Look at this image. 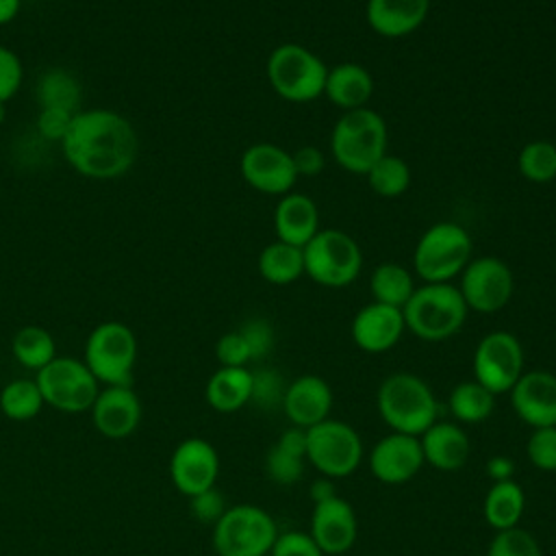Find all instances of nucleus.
I'll use <instances>...</instances> for the list:
<instances>
[{"label": "nucleus", "mask_w": 556, "mask_h": 556, "mask_svg": "<svg viewBox=\"0 0 556 556\" xmlns=\"http://www.w3.org/2000/svg\"><path fill=\"white\" fill-rule=\"evenodd\" d=\"M328 67L300 43H280L267 59V80L287 102H313L324 96Z\"/></svg>", "instance_id": "423d86ee"}, {"label": "nucleus", "mask_w": 556, "mask_h": 556, "mask_svg": "<svg viewBox=\"0 0 556 556\" xmlns=\"http://www.w3.org/2000/svg\"><path fill=\"white\" fill-rule=\"evenodd\" d=\"M369 291L374 295V302L402 308L413 295L415 282L404 265L380 263L369 278Z\"/></svg>", "instance_id": "7c9ffc66"}, {"label": "nucleus", "mask_w": 556, "mask_h": 556, "mask_svg": "<svg viewBox=\"0 0 556 556\" xmlns=\"http://www.w3.org/2000/svg\"><path fill=\"white\" fill-rule=\"evenodd\" d=\"M20 11V0H0V26L9 24Z\"/></svg>", "instance_id": "8fccbe9b"}, {"label": "nucleus", "mask_w": 556, "mask_h": 556, "mask_svg": "<svg viewBox=\"0 0 556 556\" xmlns=\"http://www.w3.org/2000/svg\"><path fill=\"white\" fill-rule=\"evenodd\" d=\"M374 93L371 74L358 63H339L326 74L324 96L343 111L363 109Z\"/></svg>", "instance_id": "393cba45"}, {"label": "nucleus", "mask_w": 556, "mask_h": 556, "mask_svg": "<svg viewBox=\"0 0 556 556\" xmlns=\"http://www.w3.org/2000/svg\"><path fill=\"white\" fill-rule=\"evenodd\" d=\"M387 124L380 113L363 106L345 111L330 135L332 159L352 174H367L387 154Z\"/></svg>", "instance_id": "20e7f679"}, {"label": "nucleus", "mask_w": 556, "mask_h": 556, "mask_svg": "<svg viewBox=\"0 0 556 556\" xmlns=\"http://www.w3.org/2000/svg\"><path fill=\"white\" fill-rule=\"evenodd\" d=\"M4 122V102H0V124Z\"/></svg>", "instance_id": "3c124183"}, {"label": "nucleus", "mask_w": 556, "mask_h": 556, "mask_svg": "<svg viewBox=\"0 0 556 556\" xmlns=\"http://www.w3.org/2000/svg\"><path fill=\"white\" fill-rule=\"evenodd\" d=\"M526 510V493L515 480L491 482V489L482 502L484 521L495 530H508L519 526Z\"/></svg>", "instance_id": "cd10ccee"}, {"label": "nucleus", "mask_w": 556, "mask_h": 556, "mask_svg": "<svg viewBox=\"0 0 556 556\" xmlns=\"http://www.w3.org/2000/svg\"><path fill=\"white\" fill-rule=\"evenodd\" d=\"M467 311L458 287L450 282H424L415 287L402 306L406 328L421 341H445L454 337L463 328Z\"/></svg>", "instance_id": "7ed1b4c3"}, {"label": "nucleus", "mask_w": 556, "mask_h": 556, "mask_svg": "<svg viewBox=\"0 0 556 556\" xmlns=\"http://www.w3.org/2000/svg\"><path fill=\"white\" fill-rule=\"evenodd\" d=\"M252 371L248 367H219L206 382L204 397L217 413H235L250 404Z\"/></svg>", "instance_id": "bb28decb"}, {"label": "nucleus", "mask_w": 556, "mask_h": 556, "mask_svg": "<svg viewBox=\"0 0 556 556\" xmlns=\"http://www.w3.org/2000/svg\"><path fill=\"white\" fill-rule=\"evenodd\" d=\"M458 291L469 311L497 313L515 293V276L502 258L478 256L460 271Z\"/></svg>", "instance_id": "ddd939ff"}, {"label": "nucleus", "mask_w": 556, "mask_h": 556, "mask_svg": "<svg viewBox=\"0 0 556 556\" xmlns=\"http://www.w3.org/2000/svg\"><path fill=\"white\" fill-rule=\"evenodd\" d=\"M365 176L369 189L380 198H397L410 185L408 163L395 154H382Z\"/></svg>", "instance_id": "72a5a7b5"}, {"label": "nucleus", "mask_w": 556, "mask_h": 556, "mask_svg": "<svg viewBox=\"0 0 556 556\" xmlns=\"http://www.w3.org/2000/svg\"><path fill=\"white\" fill-rule=\"evenodd\" d=\"M35 382L39 384L43 402L63 413L89 410L100 391V382L85 361L70 356H54L37 371Z\"/></svg>", "instance_id": "9b49d317"}, {"label": "nucleus", "mask_w": 556, "mask_h": 556, "mask_svg": "<svg viewBox=\"0 0 556 556\" xmlns=\"http://www.w3.org/2000/svg\"><path fill=\"white\" fill-rule=\"evenodd\" d=\"M169 476L174 486L187 497L215 486L219 476L217 450L200 437L180 441L169 458Z\"/></svg>", "instance_id": "2eb2a0df"}, {"label": "nucleus", "mask_w": 556, "mask_h": 556, "mask_svg": "<svg viewBox=\"0 0 556 556\" xmlns=\"http://www.w3.org/2000/svg\"><path fill=\"white\" fill-rule=\"evenodd\" d=\"M269 556H324V552L317 547L313 536L302 530H287L278 532Z\"/></svg>", "instance_id": "a19ab883"}, {"label": "nucleus", "mask_w": 556, "mask_h": 556, "mask_svg": "<svg viewBox=\"0 0 556 556\" xmlns=\"http://www.w3.org/2000/svg\"><path fill=\"white\" fill-rule=\"evenodd\" d=\"M13 356L28 369L39 371L56 356V345L52 334L41 326H24L15 332L11 341Z\"/></svg>", "instance_id": "2f4dec72"}, {"label": "nucleus", "mask_w": 556, "mask_h": 556, "mask_svg": "<svg viewBox=\"0 0 556 556\" xmlns=\"http://www.w3.org/2000/svg\"><path fill=\"white\" fill-rule=\"evenodd\" d=\"M486 556H543V549L528 530L515 526L495 532L493 541L489 543Z\"/></svg>", "instance_id": "4c0bfd02"}, {"label": "nucleus", "mask_w": 556, "mask_h": 556, "mask_svg": "<svg viewBox=\"0 0 556 556\" xmlns=\"http://www.w3.org/2000/svg\"><path fill=\"white\" fill-rule=\"evenodd\" d=\"M287 384L282 376L271 367H258L252 369V395L250 402L263 410L282 408Z\"/></svg>", "instance_id": "e433bc0d"}, {"label": "nucleus", "mask_w": 556, "mask_h": 556, "mask_svg": "<svg viewBox=\"0 0 556 556\" xmlns=\"http://www.w3.org/2000/svg\"><path fill=\"white\" fill-rule=\"evenodd\" d=\"M510 406L515 415L534 428L556 426V374L545 369H530L513 384Z\"/></svg>", "instance_id": "dca6fc26"}, {"label": "nucleus", "mask_w": 556, "mask_h": 556, "mask_svg": "<svg viewBox=\"0 0 556 556\" xmlns=\"http://www.w3.org/2000/svg\"><path fill=\"white\" fill-rule=\"evenodd\" d=\"M282 410L291 421V426L308 430L330 417L332 389L324 378L315 374L298 376L287 384V391L282 397Z\"/></svg>", "instance_id": "aec40b11"}, {"label": "nucleus", "mask_w": 556, "mask_h": 556, "mask_svg": "<svg viewBox=\"0 0 556 556\" xmlns=\"http://www.w3.org/2000/svg\"><path fill=\"white\" fill-rule=\"evenodd\" d=\"M239 332L243 334V339L248 343L252 361H263L271 352V348H274V328L267 319H263V317L248 319L239 328Z\"/></svg>", "instance_id": "ea45409f"}, {"label": "nucleus", "mask_w": 556, "mask_h": 556, "mask_svg": "<svg viewBox=\"0 0 556 556\" xmlns=\"http://www.w3.org/2000/svg\"><path fill=\"white\" fill-rule=\"evenodd\" d=\"M471 261V237L454 222L432 224L417 241L413 267L424 282H450Z\"/></svg>", "instance_id": "0eeeda50"}, {"label": "nucleus", "mask_w": 556, "mask_h": 556, "mask_svg": "<svg viewBox=\"0 0 556 556\" xmlns=\"http://www.w3.org/2000/svg\"><path fill=\"white\" fill-rule=\"evenodd\" d=\"M430 9V0H367L365 15L374 33L382 37H404L415 33Z\"/></svg>", "instance_id": "5701e85b"}, {"label": "nucleus", "mask_w": 556, "mask_h": 556, "mask_svg": "<svg viewBox=\"0 0 556 556\" xmlns=\"http://www.w3.org/2000/svg\"><path fill=\"white\" fill-rule=\"evenodd\" d=\"M74 115L76 113L63 111V109H41L37 117V130L41 137L50 141H63Z\"/></svg>", "instance_id": "a18cd8bd"}, {"label": "nucleus", "mask_w": 556, "mask_h": 556, "mask_svg": "<svg viewBox=\"0 0 556 556\" xmlns=\"http://www.w3.org/2000/svg\"><path fill=\"white\" fill-rule=\"evenodd\" d=\"M43 395L39 391V384L28 378L11 380L0 391V408L2 413L13 421H28L35 415H39L43 406Z\"/></svg>", "instance_id": "f704fd0d"}, {"label": "nucleus", "mask_w": 556, "mask_h": 556, "mask_svg": "<svg viewBox=\"0 0 556 556\" xmlns=\"http://www.w3.org/2000/svg\"><path fill=\"white\" fill-rule=\"evenodd\" d=\"M306 430L287 428L265 454V471L276 484H295L304 473Z\"/></svg>", "instance_id": "a878e982"}, {"label": "nucleus", "mask_w": 556, "mask_h": 556, "mask_svg": "<svg viewBox=\"0 0 556 556\" xmlns=\"http://www.w3.org/2000/svg\"><path fill=\"white\" fill-rule=\"evenodd\" d=\"M308 534L324 556L345 554L358 534V519L352 504L341 495L313 504Z\"/></svg>", "instance_id": "f3484780"}, {"label": "nucleus", "mask_w": 556, "mask_h": 556, "mask_svg": "<svg viewBox=\"0 0 556 556\" xmlns=\"http://www.w3.org/2000/svg\"><path fill=\"white\" fill-rule=\"evenodd\" d=\"M447 408L456 424H482L495 410V395L480 382L465 380L452 389Z\"/></svg>", "instance_id": "c756f323"}, {"label": "nucleus", "mask_w": 556, "mask_h": 556, "mask_svg": "<svg viewBox=\"0 0 556 556\" xmlns=\"http://www.w3.org/2000/svg\"><path fill=\"white\" fill-rule=\"evenodd\" d=\"M337 495V491H334V484H332V480L330 478H319V480H315L313 484H311V500H313V504H317V502H326V500H330V497H334Z\"/></svg>", "instance_id": "09e8293b"}, {"label": "nucleus", "mask_w": 556, "mask_h": 556, "mask_svg": "<svg viewBox=\"0 0 556 556\" xmlns=\"http://www.w3.org/2000/svg\"><path fill=\"white\" fill-rule=\"evenodd\" d=\"M239 167L243 180L267 195H287L298 180L291 152L267 141L250 146L243 152Z\"/></svg>", "instance_id": "4468645a"}, {"label": "nucleus", "mask_w": 556, "mask_h": 556, "mask_svg": "<svg viewBox=\"0 0 556 556\" xmlns=\"http://www.w3.org/2000/svg\"><path fill=\"white\" fill-rule=\"evenodd\" d=\"M65 161L83 176L109 180L126 174L139 152L132 124L109 109L78 111L61 141Z\"/></svg>", "instance_id": "f257e3e1"}, {"label": "nucleus", "mask_w": 556, "mask_h": 556, "mask_svg": "<svg viewBox=\"0 0 556 556\" xmlns=\"http://www.w3.org/2000/svg\"><path fill=\"white\" fill-rule=\"evenodd\" d=\"M361 434L345 421L324 419L306 430V463L324 478H348L363 460Z\"/></svg>", "instance_id": "9d476101"}, {"label": "nucleus", "mask_w": 556, "mask_h": 556, "mask_svg": "<svg viewBox=\"0 0 556 556\" xmlns=\"http://www.w3.org/2000/svg\"><path fill=\"white\" fill-rule=\"evenodd\" d=\"M22 76L24 70L20 56L11 48L0 46V102H7L17 93Z\"/></svg>", "instance_id": "37998d69"}, {"label": "nucleus", "mask_w": 556, "mask_h": 556, "mask_svg": "<svg viewBox=\"0 0 556 556\" xmlns=\"http://www.w3.org/2000/svg\"><path fill=\"white\" fill-rule=\"evenodd\" d=\"M419 437L391 432L382 437L369 452V469L384 484H402L415 478L424 467Z\"/></svg>", "instance_id": "a211bd4d"}, {"label": "nucleus", "mask_w": 556, "mask_h": 556, "mask_svg": "<svg viewBox=\"0 0 556 556\" xmlns=\"http://www.w3.org/2000/svg\"><path fill=\"white\" fill-rule=\"evenodd\" d=\"M526 454L539 471H556V426L534 428L526 443Z\"/></svg>", "instance_id": "58836bf2"}, {"label": "nucleus", "mask_w": 556, "mask_h": 556, "mask_svg": "<svg viewBox=\"0 0 556 556\" xmlns=\"http://www.w3.org/2000/svg\"><path fill=\"white\" fill-rule=\"evenodd\" d=\"M406 324L402 308L371 302L363 306L352 319V341L356 348L369 354H382L391 350L404 334Z\"/></svg>", "instance_id": "412c9836"}, {"label": "nucleus", "mask_w": 556, "mask_h": 556, "mask_svg": "<svg viewBox=\"0 0 556 556\" xmlns=\"http://www.w3.org/2000/svg\"><path fill=\"white\" fill-rule=\"evenodd\" d=\"M515 473V463L504 456V454H495L486 460V476L491 482H506L513 480Z\"/></svg>", "instance_id": "de8ad7c7"}, {"label": "nucleus", "mask_w": 556, "mask_h": 556, "mask_svg": "<svg viewBox=\"0 0 556 556\" xmlns=\"http://www.w3.org/2000/svg\"><path fill=\"white\" fill-rule=\"evenodd\" d=\"M298 176H315L324 169V154L315 146H304L298 152H291Z\"/></svg>", "instance_id": "49530a36"}, {"label": "nucleus", "mask_w": 556, "mask_h": 556, "mask_svg": "<svg viewBox=\"0 0 556 556\" xmlns=\"http://www.w3.org/2000/svg\"><path fill=\"white\" fill-rule=\"evenodd\" d=\"M278 536L274 517L256 504H235L213 523L217 556H269Z\"/></svg>", "instance_id": "39448f33"}, {"label": "nucleus", "mask_w": 556, "mask_h": 556, "mask_svg": "<svg viewBox=\"0 0 556 556\" xmlns=\"http://www.w3.org/2000/svg\"><path fill=\"white\" fill-rule=\"evenodd\" d=\"M554 146H556V141H554Z\"/></svg>", "instance_id": "603ef678"}, {"label": "nucleus", "mask_w": 556, "mask_h": 556, "mask_svg": "<svg viewBox=\"0 0 556 556\" xmlns=\"http://www.w3.org/2000/svg\"><path fill=\"white\" fill-rule=\"evenodd\" d=\"M215 356L222 367H245L252 361L248 343L239 330L226 332L217 339Z\"/></svg>", "instance_id": "79ce46f5"}, {"label": "nucleus", "mask_w": 556, "mask_h": 556, "mask_svg": "<svg viewBox=\"0 0 556 556\" xmlns=\"http://www.w3.org/2000/svg\"><path fill=\"white\" fill-rule=\"evenodd\" d=\"M304 274L321 287H348L363 267V252L356 239L337 228H319L317 235L302 248Z\"/></svg>", "instance_id": "6e6552de"}, {"label": "nucleus", "mask_w": 556, "mask_h": 556, "mask_svg": "<svg viewBox=\"0 0 556 556\" xmlns=\"http://www.w3.org/2000/svg\"><path fill=\"white\" fill-rule=\"evenodd\" d=\"M274 230L278 241L304 248L319 230L317 204L304 193H287L274 211Z\"/></svg>", "instance_id": "b1692460"}, {"label": "nucleus", "mask_w": 556, "mask_h": 556, "mask_svg": "<svg viewBox=\"0 0 556 556\" xmlns=\"http://www.w3.org/2000/svg\"><path fill=\"white\" fill-rule=\"evenodd\" d=\"M523 374V348L508 330H493L480 339L473 352V380L493 395L508 393Z\"/></svg>", "instance_id": "f8f14e48"}, {"label": "nucleus", "mask_w": 556, "mask_h": 556, "mask_svg": "<svg viewBox=\"0 0 556 556\" xmlns=\"http://www.w3.org/2000/svg\"><path fill=\"white\" fill-rule=\"evenodd\" d=\"M376 406L391 432L421 437L439 417L430 384L408 371L387 376L376 393Z\"/></svg>", "instance_id": "f03ea898"}, {"label": "nucleus", "mask_w": 556, "mask_h": 556, "mask_svg": "<svg viewBox=\"0 0 556 556\" xmlns=\"http://www.w3.org/2000/svg\"><path fill=\"white\" fill-rule=\"evenodd\" d=\"M517 167L521 176L530 182L543 185L556 178V146L554 141L536 139L521 148L517 156Z\"/></svg>", "instance_id": "c9c22d12"}, {"label": "nucleus", "mask_w": 556, "mask_h": 556, "mask_svg": "<svg viewBox=\"0 0 556 556\" xmlns=\"http://www.w3.org/2000/svg\"><path fill=\"white\" fill-rule=\"evenodd\" d=\"M424 460L439 471H458L465 467L471 445L469 437L456 421H434L421 437Z\"/></svg>", "instance_id": "4be33fe9"}, {"label": "nucleus", "mask_w": 556, "mask_h": 556, "mask_svg": "<svg viewBox=\"0 0 556 556\" xmlns=\"http://www.w3.org/2000/svg\"><path fill=\"white\" fill-rule=\"evenodd\" d=\"M37 96L41 109H63L70 113H78L80 85L65 70H48L37 85Z\"/></svg>", "instance_id": "473e14b6"}, {"label": "nucleus", "mask_w": 556, "mask_h": 556, "mask_svg": "<svg viewBox=\"0 0 556 556\" xmlns=\"http://www.w3.org/2000/svg\"><path fill=\"white\" fill-rule=\"evenodd\" d=\"M189 508H191V515L198 521L213 526L226 513L228 506H226L224 495L215 486H211V489H206L198 495H191L189 497Z\"/></svg>", "instance_id": "c03bdc74"}, {"label": "nucleus", "mask_w": 556, "mask_h": 556, "mask_svg": "<svg viewBox=\"0 0 556 556\" xmlns=\"http://www.w3.org/2000/svg\"><path fill=\"white\" fill-rule=\"evenodd\" d=\"M89 410L96 430L106 439H126L141 421V402L132 387L109 384L100 389Z\"/></svg>", "instance_id": "6ab92c4d"}, {"label": "nucleus", "mask_w": 556, "mask_h": 556, "mask_svg": "<svg viewBox=\"0 0 556 556\" xmlns=\"http://www.w3.org/2000/svg\"><path fill=\"white\" fill-rule=\"evenodd\" d=\"M137 363L135 332L122 321L98 324L85 343V365L104 387H130Z\"/></svg>", "instance_id": "1a4fd4ad"}, {"label": "nucleus", "mask_w": 556, "mask_h": 556, "mask_svg": "<svg viewBox=\"0 0 556 556\" xmlns=\"http://www.w3.org/2000/svg\"><path fill=\"white\" fill-rule=\"evenodd\" d=\"M258 274L271 285H291L304 274V250L285 241L265 245L258 254Z\"/></svg>", "instance_id": "c85d7f7f"}]
</instances>
